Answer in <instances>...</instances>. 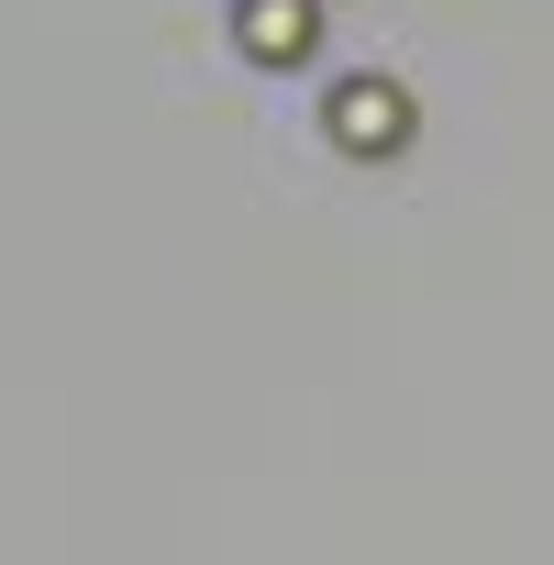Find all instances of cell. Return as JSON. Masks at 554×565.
I'll return each mask as SVG.
<instances>
[{
  "label": "cell",
  "instance_id": "cell-1",
  "mask_svg": "<svg viewBox=\"0 0 554 565\" xmlns=\"http://www.w3.org/2000/svg\"><path fill=\"white\" fill-rule=\"evenodd\" d=\"M322 134H333L344 156H399V145H411V100H399L388 78H344V89L322 100Z\"/></svg>",
  "mask_w": 554,
  "mask_h": 565
},
{
  "label": "cell",
  "instance_id": "cell-2",
  "mask_svg": "<svg viewBox=\"0 0 554 565\" xmlns=\"http://www.w3.org/2000/svg\"><path fill=\"white\" fill-rule=\"evenodd\" d=\"M233 45H244L255 67L311 56V0H233Z\"/></svg>",
  "mask_w": 554,
  "mask_h": 565
}]
</instances>
